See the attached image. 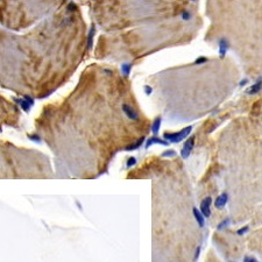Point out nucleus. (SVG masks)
I'll list each match as a JSON object with an SVG mask.
<instances>
[{"label":"nucleus","instance_id":"nucleus-13","mask_svg":"<svg viewBox=\"0 0 262 262\" xmlns=\"http://www.w3.org/2000/svg\"><path fill=\"white\" fill-rule=\"evenodd\" d=\"M131 70H132V64L131 63H124L121 65V71H122V73L125 76H128L129 72H131Z\"/></svg>","mask_w":262,"mask_h":262},{"label":"nucleus","instance_id":"nucleus-3","mask_svg":"<svg viewBox=\"0 0 262 262\" xmlns=\"http://www.w3.org/2000/svg\"><path fill=\"white\" fill-rule=\"evenodd\" d=\"M211 202H212V199L208 197V198H205L203 202H202V204H200V212H202V214L205 217V218H209L210 216H211V209H210V206H211Z\"/></svg>","mask_w":262,"mask_h":262},{"label":"nucleus","instance_id":"nucleus-10","mask_svg":"<svg viewBox=\"0 0 262 262\" xmlns=\"http://www.w3.org/2000/svg\"><path fill=\"white\" fill-rule=\"evenodd\" d=\"M94 33H96V28H94V27H91V29L89 31V39H87V48H89V49H91V47H92Z\"/></svg>","mask_w":262,"mask_h":262},{"label":"nucleus","instance_id":"nucleus-2","mask_svg":"<svg viewBox=\"0 0 262 262\" xmlns=\"http://www.w3.org/2000/svg\"><path fill=\"white\" fill-rule=\"evenodd\" d=\"M193 146H195V136H190L188 140L185 141L184 147H183V149H182V152H181V155H182L183 158H188L190 153H191V150H192V148H193Z\"/></svg>","mask_w":262,"mask_h":262},{"label":"nucleus","instance_id":"nucleus-12","mask_svg":"<svg viewBox=\"0 0 262 262\" xmlns=\"http://www.w3.org/2000/svg\"><path fill=\"white\" fill-rule=\"evenodd\" d=\"M160 126H161V118H156L153 122V126H152V131L154 134H157L158 133V129H160Z\"/></svg>","mask_w":262,"mask_h":262},{"label":"nucleus","instance_id":"nucleus-19","mask_svg":"<svg viewBox=\"0 0 262 262\" xmlns=\"http://www.w3.org/2000/svg\"><path fill=\"white\" fill-rule=\"evenodd\" d=\"M182 18H183V20H189L190 19V13L189 12H183V14H182Z\"/></svg>","mask_w":262,"mask_h":262},{"label":"nucleus","instance_id":"nucleus-16","mask_svg":"<svg viewBox=\"0 0 262 262\" xmlns=\"http://www.w3.org/2000/svg\"><path fill=\"white\" fill-rule=\"evenodd\" d=\"M176 155V153L174 152V150H167V152H164L163 154H162V156L164 157H168V156H175Z\"/></svg>","mask_w":262,"mask_h":262},{"label":"nucleus","instance_id":"nucleus-25","mask_svg":"<svg viewBox=\"0 0 262 262\" xmlns=\"http://www.w3.org/2000/svg\"><path fill=\"white\" fill-rule=\"evenodd\" d=\"M64 1H65V0H64Z\"/></svg>","mask_w":262,"mask_h":262},{"label":"nucleus","instance_id":"nucleus-15","mask_svg":"<svg viewBox=\"0 0 262 262\" xmlns=\"http://www.w3.org/2000/svg\"><path fill=\"white\" fill-rule=\"evenodd\" d=\"M208 62V57H205V56H200L198 57L196 61H195V64H204V63Z\"/></svg>","mask_w":262,"mask_h":262},{"label":"nucleus","instance_id":"nucleus-20","mask_svg":"<svg viewBox=\"0 0 262 262\" xmlns=\"http://www.w3.org/2000/svg\"><path fill=\"white\" fill-rule=\"evenodd\" d=\"M76 10V5L73 4V2H70L69 5H68V10H70V12H72V10Z\"/></svg>","mask_w":262,"mask_h":262},{"label":"nucleus","instance_id":"nucleus-11","mask_svg":"<svg viewBox=\"0 0 262 262\" xmlns=\"http://www.w3.org/2000/svg\"><path fill=\"white\" fill-rule=\"evenodd\" d=\"M143 141H145V137H141V139H139L135 143H133V145H131V146L127 147V148H126V150H134V149H137L139 147H141V145L143 143Z\"/></svg>","mask_w":262,"mask_h":262},{"label":"nucleus","instance_id":"nucleus-8","mask_svg":"<svg viewBox=\"0 0 262 262\" xmlns=\"http://www.w3.org/2000/svg\"><path fill=\"white\" fill-rule=\"evenodd\" d=\"M193 216H195V218H196V221L199 224V226L200 227H203L204 226V216L202 214V212H199L198 210H197V208H193Z\"/></svg>","mask_w":262,"mask_h":262},{"label":"nucleus","instance_id":"nucleus-22","mask_svg":"<svg viewBox=\"0 0 262 262\" xmlns=\"http://www.w3.org/2000/svg\"><path fill=\"white\" fill-rule=\"evenodd\" d=\"M145 91H146V94H150L152 93V87L146 85V86H145Z\"/></svg>","mask_w":262,"mask_h":262},{"label":"nucleus","instance_id":"nucleus-5","mask_svg":"<svg viewBox=\"0 0 262 262\" xmlns=\"http://www.w3.org/2000/svg\"><path fill=\"white\" fill-rule=\"evenodd\" d=\"M228 47H230V43L228 41L225 39V37H222V39H220L219 41V54H220V58H224L225 57V55H226V52L228 50Z\"/></svg>","mask_w":262,"mask_h":262},{"label":"nucleus","instance_id":"nucleus-21","mask_svg":"<svg viewBox=\"0 0 262 262\" xmlns=\"http://www.w3.org/2000/svg\"><path fill=\"white\" fill-rule=\"evenodd\" d=\"M243 262H258L254 258H248V256H246L245 258V260H243Z\"/></svg>","mask_w":262,"mask_h":262},{"label":"nucleus","instance_id":"nucleus-17","mask_svg":"<svg viewBox=\"0 0 262 262\" xmlns=\"http://www.w3.org/2000/svg\"><path fill=\"white\" fill-rule=\"evenodd\" d=\"M135 163H136L135 157H129V158H128V162H127V166H128V167H132V166H134Z\"/></svg>","mask_w":262,"mask_h":262},{"label":"nucleus","instance_id":"nucleus-7","mask_svg":"<svg viewBox=\"0 0 262 262\" xmlns=\"http://www.w3.org/2000/svg\"><path fill=\"white\" fill-rule=\"evenodd\" d=\"M262 89V78H260L255 84H253L249 89H247V93L248 94H255L258 93Z\"/></svg>","mask_w":262,"mask_h":262},{"label":"nucleus","instance_id":"nucleus-1","mask_svg":"<svg viewBox=\"0 0 262 262\" xmlns=\"http://www.w3.org/2000/svg\"><path fill=\"white\" fill-rule=\"evenodd\" d=\"M191 131H192V127L189 126V127L183 128L182 131H179L177 133H166L163 136H164V139L168 140V141H170V142H172V143H177L179 141H182L183 139L188 137V135L191 133Z\"/></svg>","mask_w":262,"mask_h":262},{"label":"nucleus","instance_id":"nucleus-14","mask_svg":"<svg viewBox=\"0 0 262 262\" xmlns=\"http://www.w3.org/2000/svg\"><path fill=\"white\" fill-rule=\"evenodd\" d=\"M228 224H230V219H228V218H227L226 220H222L219 225H218V230H222L224 227H227Z\"/></svg>","mask_w":262,"mask_h":262},{"label":"nucleus","instance_id":"nucleus-4","mask_svg":"<svg viewBox=\"0 0 262 262\" xmlns=\"http://www.w3.org/2000/svg\"><path fill=\"white\" fill-rule=\"evenodd\" d=\"M122 111L125 112V114L127 115L129 119H132V120H137L139 115H137V113L133 110L132 106H129V105H127V104H124L122 105Z\"/></svg>","mask_w":262,"mask_h":262},{"label":"nucleus","instance_id":"nucleus-24","mask_svg":"<svg viewBox=\"0 0 262 262\" xmlns=\"http://www.w3.org/2000/svg\"><path fill=\"white\" fill-rule=\"evenodd\" d=\"M192 1H195V0H192Z\"/></svg>","mask_w":262,"mask_h":262},{"label":"nucleus","instance_id":"nucleus-9","mask_svg":"<svg viewBox=\"0 0 262 262\" xmlns=\"http://www.w3.org/2000/svg\"><path fill=\"white\" fill-rule=\"evenodd\" d=\"M154 143H160V145H164V146H168V142L167 141H164V140H161L160 137H156V136H154V137H150L148 141H147V145L146 147L148 148L149 146H152V145H154Z\"/></svg>","mask_w":262,"mask_h":262},{"label":"nucleus","instance_id":"nucleus-23","mask_svg":"<svg viewBox=\"0 0 262 262\" xmlns=\"http://www.w3.org/2000/svg\"><path fill=\"white\" fill-rule=\"evenodd\" d=\"M247 82H248V79H242V81L240 82V86L245 85V84H247Z\"/></svg>","mask_w":262,"mask_h":262},{"label":"nucleus","instance_id":"nucleus-18","mask_svg":"<svg viewBox=\"0 0 262 262\" xmlns=\"http://www.w3.org/2000/svg\"><path fill=\"white\" fill-rule=\"evenodd\" d=\"M248 230H249V227H248V226H245V227H242V228H240V230H238L237 233H238L239 235H242V234H245Z\"/></svg>","mask_w":262,"mask_h":262},{"label":"nucleus","instance_id":"nucleus-6","mask_svg":"<svg viewBox=\"0 0 262 262\" xmlns=\"http://www.w3.org/2000/svg\"><path fill=\"white\" fill-rule=\"evenodd\" d=\"M227 199H228L227 193H221L220 196H218V197L216 198V202H214L216 208H217V209H221V208H224V206L226 205V203H227Z\"/></svg>","mask_w":262,"mask_h":262}]
</instances>
